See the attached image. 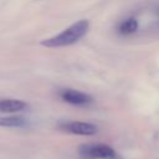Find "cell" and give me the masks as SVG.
<instances>
[{"label":"cell","mask_w":159,"mask_h":159,"mask_svg":"<svg viewBox=\"0 0 159 159\" xmlns=\"http://www.w3.org/2000/svg\"><path fill=\"white\" fill-rule=\"evenodd\" d=\"M89 30V21L86 19L78 20L73 22L71 26L66 27L61 32L45 39L41 41V46L47 47V48H60V47H66L70 45H73L82 40Z\"/></svg>","instance_id":"cell-1"},{"label":"cell","mask_w":159,"mask_h":159,"mask_svg":"<svg viewBox=\"0 0 159 159\" xmlns=\"http://www.w3.org/2000/svg\"><path fill=\"white\" fill-rule=\"evenodd\" d=\"M78 152L86 159H118L116 150L106 144H83Z\"/></svg>","instance_id":"cell-2"},{"label":"cell","mask_w":159,"mask_h":159,"mask_svg":"<svg viewBox=\"0 0 159 159\" xmlns=\"http://www.w3.org/2000/svg\"><path fill=\"white\" fill-rule=\"evenodd\" d=\"M60 129L75 135H93L98 130L96 124L89 122H80V120L62 122L60 124Z\"/></svg>","instance_id":"cell-3"},{"label":"cell","mask_w":159,"mask_h":159,"mask_svg":"<svg viewBox=\"0 0 159 159\" xmlns=\"http://www.w3.org/2000/svg\"><path fill=\"white\" fill-rule=\"evenodd\" d=\"M58 96L63 102L72 106H87L93 101L89 94L73 88H62L60 89Z\"/></svg>","instance_id":"cell-4"},{"label":"cell","mask_w":159,"mask_h":159,"mask_svg":"<svg viewBox=\"0 0 159 159\" xmlns=\"http://www.w3.org/2000/svg\"><path fill=\"white\" fill-rule=\"evenodd\" d=\"M27 108V103L16 98H1L0 99V112L1 113H17Z\"/></svg>","instance_id":"cell-5"},{"label":"cell","mask_w":159,"mask_h":159,"mask_svg":"<svg viewBox=\"0 0 159 159\" xmlns=\"http://www.w3.org/2000/svg\"><path fill=\"white\" fill-rule=\"evenodd\" d=\"M27 124V120L20 116H5L0 117V127L6 128H22Z\"/></svg>","instance_id":"cell-6"},{"label":"cell","mask_w":159,"mask_h":159,"mask_svg":"<svg viewBox=\"0 0 159 159\" xmlns=\"http://www.w3.org/2000/svg\"><path fill=\"white\" fill-rule=\"evenodd\" d=\"M137 29H138V22L133 17L125 19V20L120 21V24L118 25V31L122 35H130V34L135 32Z\"/></svg>","instance_id":"cell-7"}]
</instances>
